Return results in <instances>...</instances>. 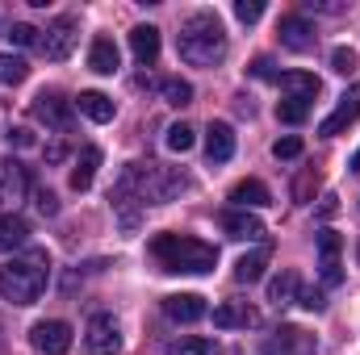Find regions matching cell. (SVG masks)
<instances>
[{"label": "cell", "mask_w": 360, "mask_h": 355, "mask_svg": "<svg viewBox=\"0 0 360 355\" xmlns=\"http://www.w3.org/2000/svg\"><path fill=\"white\" fill-rule=\"evenodd\" d=\"M180 59L188 67H214L226 59V29L214 13H193L180 25Z\"/></svg>", "instance_id": "cell-1"}, {"label": "cell", "mask_w": 360, "mask_h": 355, "mask_svg": "<svg viewBox=\"0 0 360 355\" xmlns=\"http://www.w3.org/2000/svg\"><path fill=\"white\" fill-rule=\"evenodd\" d=\"M51 280V255L46 251H25L0 267V297L13 305H34Z\"/></svg>", "instance_id": "cell-2"}, {"label": "cell", "mask_w": 360, "mask_h": 355, "mask_svg": "<svg viewBox=\"0 0 360 355\" xmlns=\"http://www.w3.org/2000/svg\"><path fill=\"white\" fill-rule=\"evenodd\" d=\"M151 255L164 264V272H210L218 264V251L201 239H188V234H155L151 239Z\"/></svg>", "instance_id": "cell-3"}, {"label": "cell", "mask_w": 360, "mask_h": 355, "mask_svg": "<svg viewBox=\"0 0 360 355\" xmlns=\"http://www.w3.org/2000/svg\"><path fill=\"white\" fill-rule=\"evenodd\" d=\"M76 46V17H59L51 21L46 29H38V51L51 59V63H63Z\"/></svg>", "instance_id": "cell-4"}, {"label": "cell", "mask_w": 360, "mask_h": 355, "mask_svg": "<svg viewBox=\"0 0 360 355\" xmlns=\"http://www.w3.org/2000/svg\"><path fill=\"white\" fill-rule=\"evenodd\" d=\"M34 117H38L46 130H72L76 105H72V100H63L59 92H42V96H34Z\"/></svg>", "instance_id": "cell-5"}, {"label": "cell", "mask_w": 360, "mask_h": 355, "mask_svg": "<svg viewBox=\"0 0 360 355\" xmlns=\"http://www.w3.org/2000/svg\"><path fill=\"white\" fill-rule=\"evenodd\" d=\"M84 335H89V351L92 355H117L122 351V326L113 322V314H96Z\"/></svg>", "instance_id": "cell-6"}, {"label": "cell", "mask_w": 360, "mask_h": 355, "mask_svg": "<svg viewBox=\"0 0 360 355\" xmlns=\"http://www.w3.org/2000/svg\"><path fill=\"white\" fill-rule=\"evenodd\" d=\"M30 343L42 355H68L72 351V326L68 322H38L30 330Z\"/></svg>", "instance_id": "cell-7"}, {"label": "cell", "mask_w": 360, "mask_h": 355, "mask_svg": "<svg viewBox=\"0 0 360 355\" xmlns=\"http://www.w3.org/2000/svg\"><path fill=\"white\" fill-rule=\"evenodd\" d=\"M356 117H360V84H352V88L340 96L335 113H331V117H327V121L319 126V134H323V138H335V134H344V130H348V126H352Z\"/></svg>", "instance_id": "cell-8"}, {"label": "cell", "mask_w": 360, "mask_h": 355, "mask_svg": "<svg viewBox=\"0 0 360 355\" xmlns=\"http://www.w3.org/2000/svg\"><path fill=\"white\" fill-rule=\"evenodd\" d=\"M314 347H319L314 335H306L302 326H281L276 339L264 343V355H310Z\"/></svg>", "instance_id": "cell-9"}, {"label": "cell", "mask_w": 360, "mask_h": 355, "mask_svg": "<svg viewBox=\"0 0 360 355\" xmlns=\"http://www.w3.org/2000/svg\"><path fill=\"white\" fill-rule=\"evenodd\" d=\"M276 34H281V46H289V51H310V46L319 42V34H314V25H310L306 17H297V13H289V17H281V25H276Z\"/></svg>", "instance_id": "cell-10"}, {"label": "cell", "mask_w": 360, "mask_h": 355, "mask_svg": "<svg viewBox=\"0 0 360 355\" xmlns=\"http://www.w3.org/2000/svg\"><path fill=\"white\" fill-rule=\"evenodd\" d=\"M231 155H235V130L226 121H210V130H205V159L210 163H226Z\"/></svg>", "instance_id": "cell-11"}, {"label": "cell", "mask_w": 360, "mask_h": 355, "mask_svg": "<svg viewBox=\"0 0 360 355\" xmlns=\"http://www.w3.org/2000/svg\"><path fill=\"white\" fill-rule=\"evenodd\" d=\"M222 230H226L231 239H243V243L264 239V222H260V217H252L248 209H226V213H222Z\"/></svg>", "instance_id": "cell-12"}, {"label": "cell", "mask_w": 360, "mask_h": 355, "mask_svg": "<svg viewBox=\"0 0 360 355\" xmlns=\"http://www.w3.org/2000/svg\"><path fill=\"white\" fill-rule=\"evenodd\" d=\"M260 318H256V309L248 305V301H222L218 309H214V326L218 330H235V326H256Z\"/></svg>", "instance_id": "cell-13"}, {"label": "cell", "mask_w": 360, "mask_h": 355, "mask_svg": "<svg viewBox=\"0 0 360 355\" xmlns=\"http://www.w3.org/2000/svg\"><path fill=\"white\" fill-rule=\"evenodd\" d=\"M164 314L172 322H197V318H205V301L197 293H172V297H164Z\"/></svg>", "instance_id": "cell-14"}, {"label": "cell", "mask_w": 360, "mask_h": 355, "mask_svg": "<svg viewBox=\"0 0 360 355\" xmlns=\"http://www.w3.org/2000/svg\"><path fill=\"white\" fill-rule=\"evenodd\" d=\"M30 192V176L17 159H4L0 163V201H21Z\"/></svg>", "instance_id": "cell-15"}, {"label": "cell", "mask_w": 360, "mask_h": 355, "mask_svg": "<svg viewBox=\"0 0 360 355\" xmlns=\"http://www.w3.org/2000/svg\"><path fill=\"white\" fill-rule=\"evenodd\" d=\"M231 201H235L239 209H264V205H272V192L260 180H239V184L231 188Z\"/></svg>", "instance_id": "cell-16"}, {"label": "cell", "mask_w": 360, "mask_h": 355, "mask_svg": "<svg viewBox=\"0 0 360 355\" xmlns=\"http://www.w3.org/2000/svg\"><path fill=\"white\" fill-rule=\"evenodd\" d=\"M130 51H134L139 63H155V55H160V29L155 25H134L130 29Z\"/></svg>", "instance_id": "cell-17"}, {"label": "cell", "mask_w": 360, "mask_h": 355, "mask_svg": "<svg viewBox=\"0 0 360 355\" xmlns=\"http://www.w3.org/2000/svg\"><path fill=\"white\" fill-rule=\"evenodd\" d=\"M30 243V226L17 213H0V251H17Z\"/></svg>", "instance_id": "cell-18"}, {"label": "cell", "mask_w": 360, "mask_h": 355, "mask_svg": "<svg viewBox=\"0 0 360 355\" xmlns=\"http://www.w3.org/2000/svg\"><path fill=\"white\" fill-rule=\"evenodd\" d=\"M96 168H101V147H84L80 159H76V168H72V188H76V192H89Z\"/></svg>", "instance_id": "cell-19"}, {"label": "cell", "mask_w": 360, "mask_h": 355, "mask_svg": "<svg viewBox=\"0 0 360 355\" xmlns=\"http://www.w3.org/2000/svg\"><path fill=\"white\" fill-rule=\"evenodd\" d=\"M89 67L96 76H113V72H117V46H113V38H96V42H92Z\"/></svg>", "instance_id": "cell-20"}, {"label": "cell", "mask_w": 360, "mask_h": 355, "mask_svg": "<svg viewBox=\"0 0 360 355\" xmlns=\"http://www.w3.org/2000/svg\"><path fill=\"white\" fill-rule=\"evenodd\" d=\"M281 88H285V96L314 100V96H319V80H314L310 72H281Z\"/></svg>", "instance_id": "cell-21"}, {"label": "cell", "mask_w": 360, "mask_h": 355, "mask_svg": "<svg viewBox=\"0 0 360 355\" xmlns=\"http://www.w3.org/2000/svg\"><path fill=\"white\" fill-rule=\"evenodd\" d=\"M76 109H80L84 117H92V121H113V100H109L105 92H80Z\"/></svg>", "instance_id": "cell-22"}, {"label": "cell", "mask_w": 360, "mask_h": 355, "mask_svg": "<svg viewBox=\"0 0 360 355\" xmlns=\"http://www.w3.org/2000/svg\"><path fill=\"white\" fill-rule=\"evenodd\" d=\"M264 264H269V247H260V251L243 255V260L235 264V280H239V284H256V280L264 276Z\"/></svg>", "instance_id": "cell-23"}, {"label": "cell", "mask_w": 360, "mask_h": 355, "mask_svg": "<svg viewBox=\"0 0 360 355\" xmlns=\"http://www.w3.org/2000/svg\"><path fill=\"white\" fill-rule=\"evenodd\" d=\"M269 301L272 305H293V301H297V272L285 267V272L272 280L269 284Z\"/></svg>", "instance_id": "cell-24"}, {"label": "cell", "mask_w": 360, "mask_h": 355, "mask_svg": "<svg viewBox=\"0 0 360 355\" xmlns=\"http://www.w3.org/2000/svg\"><path fill=\"white\" fill-rule=\"evenodd\" d=\"M160 92H164V100H168V105H176V109L193 105V84H184L180 76H168V80H160Z\"/></svg>", "instance_id": "cell-25"}, {"label": "cell", "mask_w": 360, "mask_h": 355, "mask_svg": "<svg viewBox=\"0 0 360 355\" xmlns=\"http://www.w3.org/2000/svg\"><path fill=\"white\" fill-rule=\"evenodd\" d=\"M306 113H310V100H297V96H285V100L276 105V117H281L285 126H302Z\"/></svg>", "instance_id": "cell-26"}, {"label": "cell", "mask_w": 360, "mask_h": 355, "mask_svg": "<svg viewBox=\"0 0 360 355\" xmlns=\"http://www.w3.org/2000/svg\"><path fill=\"white\" fill-rule=\"evenodd\" d=\"M30 76V63L21 55H0V84H21Z\"/></svg>", "instance_id": "cell-27"}, {"label": "cell", "mask_w": 360, "mask_h": 355, "mask_svg": "<svg viewBox=\"0 0 360 355\" xmlns=\"http://www.w3.org/2000/svg\"><path fill=\"white\" fill-rule=\"evenodd\" d=\"M168 151H176V155H184V151H193V142H197V130L193 126H184V121H176V126H168Z\"/></svg>", "instance_id": "cell-28"}, {"label": "cell", "mask_w": 360, "mask_h": 355, "mask_svg": "<svg viewBox=\"0 0 360 355\" xmlns=\"http://www.w3.org/2000/svg\"><path fill=\"white\" fill-rule=\"evenodd\" d=\"M331 72L352 76V72H356V51H352V46H335V51H331Z\"/></svg>", "instance_id": "cell-29"}, {"label": "cell", "mask_w": 360, "mask_h": 355, "mask_svg": "<svg viewBox=\"0 0 360 355\" xmlns=\"http://www.w3.org/2000/svg\"><path fill=\"white\" fill-rule=\"evenodd\" d=\"M340 247H344V239H340L335 230H323V234H319V255H323V264H335V260H340Z\"/></svg>", "instance_id": "cell-30"}, {"label": "cell", "mask_w": 360, "mask_h": 355, "mask_svg": "<svg viewBox=\"0 0 360 355\" xmlns=\"http://www.w3.org/2000/svg\"><path fill=\"white\" fill-rule=\"evenodd\" d=\"M168 355H214V343L210 339H180L168 347Z\"/></svg>", "instance_id": "cell-31"}, {"label": "cell", "mask_w": 360, "mask_h": 355, "mask_svg": "<svg viewBox=\"0 0 360 355\" xmlns=\"http://www.w3.org/2000/svg\"><path fill=\"white\" fill-rule=\"evenodd\" d=\"M34 209H38L42 217H55V213H59V196H55L51 188H34Z\"/></svg>", "instance_id": "cell-32"}, {"label": "cell", "mask_w": 360, "mask_h": 355, "mask_svg": "<svg viewBox=\"0 0 360 355\" xmlns=\"http://www.w3.org/2000/svg\"><path fill=\"white\" fill-rule=\"evenodd\" d=\"M260 13H264V0H235V17H239L243 25L260 21Z\"/></svg>", "instance_id": "cell-33"}, {"label": "cell", "mask_w": 360, "mask_h": 355, "mask_svg": "<svg viewBox=\"0 0 360 355\" xmlns=\"http://www.w3.org/2000/svg\"><path fill=\"white\" fill-rule=\"evenodd\" d=\"M8 42H17V46H38V29L34 25H8Z\"/></svg>", "instance_id": "cell-34"}, {"label": "cell", "mask_w": 360, "mask_h": 355, "mask_svg": "<svg viewBox=\"0 0 360 355\" xmlns=\"http://www.w3.org/2000/svg\"><path fill=\"white\" fill-rule=\"evenodd\" d=\"M272 155H276V159H297V155H302V138H293V134H289V138H276V142H272Z\"/></svg>", "instance_id": "cell-35"}, {"label": "cell", "mask_w": 360, "mask_h": 355, "mask_svg": "<svg viewBox=\"0 0 360 355\" xmlns=\"http://www.w3.org/2000/svg\"><path fill=\"white\" fill-rule=\"evenodd\" d=\"M252 76H256V80H281V72L272 67V59H256V63H252Z\"/></svg>", "instance_id": "cell-36"}, {"label": "cell", "mask_w": 360, "mask_h": 355, "mask_svg": "<svg viewBox=\"0 0 360 355\" xmlns=\"http://www.w3.org/2000/svg\"><path fill=\"white\" fill-rule=\"evenodd\" d=\"M4 142H8V147H34V134H30V130H8Z\"/></svg>", "instance_id": "cell-37"}, {"label": "cell", "mask_w": 360, "mask_h": 355, "mask_svg": "<svg viewBox=\"0 0 360 355\" xmlns=\"http://www.w3.org/2000/svg\"><path fill=\"white\" fill-rule=\"evenodd\" d=\"M297 301L306 305V309H323L327 301H323V293H314V288H306V293H297Z\"/></svg>", "instance_id": "cell-38"}, {"label": "cell", "mask_w": 360, "mask_h": 355, "mask_svg": "<svg viewBox=\"0 0 360 355\" xmlns=\"http://www.w3.org/2000/svg\"><path fill=\"white\" fill-rule=\"evenodd\" d=\"M59 159H63V147H59V142H55V147H46V163H59Z\"/></svg>", "instance_id": "cell-39"}, {"label": "cell", "mask_w": 360, "mask_h": 355, "mask_svg": "<svg viewBox=\"0 0 360 355\" xmlns=\"http://www.w3.org/2000/svg\"><path fill=\"white\" fill-rule=\"evenodd\" d=\"M352 172H356V176H360V151H356V155H352Z\"/></svg>", "instance_id": "cell-40"}, {"label": "cell", "mask_w": 360, "mask_h": 355, "mask_svg": "<svg viewBox=\"0 0 360 355\" xmlns=\"http://www.w3.org/2000/svg\"><path fill=\"white\" fill-rule=\"evenodd\" d=\"M356 264H360V247H356Z\"/></svg>", "instance_id": "cell-41"}]
</instances>
